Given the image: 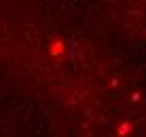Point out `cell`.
<instances>
[{
  "instance_id": "6da1fadb",
  "label": "cell",
  "mask_w": 146,
  "mask_h": 137,
  "mask_svg": "<svg viewBox=\"0 0 146 137\" xmlns=\"http://www.w3.org/2000/svg\"><path fill=\"white\" fill-rule=\"evenodd\" d=\"M62 51H64L62 42H53V47L49 49V55H51V57H57V55H62Z\"/></svg>"
},
{
  "instance_id": "7a4b0ae2",
  "label": "cell",
  "mask_w": 146,
  "mask_h": 137,
  "mask_svg": "<svg viewBox=\"0 0 146 137\" xmlns=\"http://www.w3.org/2000/svg\"><path fill=\"white\" fill-rule=\"evenodd\" d=\"M129 129H131V126H129V123H123V124L119 126L117 133H119V135H127V133H129Z\"/></svg>"
}]
</instances>
